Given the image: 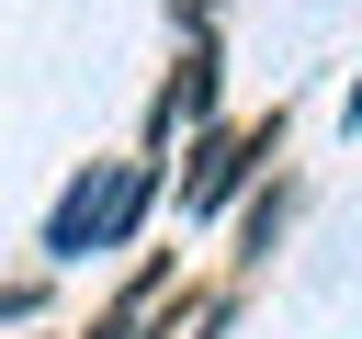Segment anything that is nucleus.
Masks as SVG:
<instances>
[{
	"mask_svg": "<svg viewBox=\"0 0 362 339\" xmlns=\"http://www.w3.org/2000/svg\"><path fill=\"white\" fill-rule=\"evenodd\" d=\"M170 23H192V34H204V23H215V0H170Z\"/></svg>",
	"mask_w": 362,
	"mask_h": 339,
	"instance_id": "423d86ee",
	"label": "nucleus"
},
{
	"mask_svg": "<svg viewBox=\"0 0 362 339\" xmlns=\"http://www.w3.org/2000/svg\"><path fill=\"white\" fill-rule=\"evenodd\" d=\"M283 215H294V192H283V181H272V192H249V215H238V237H249V249H238V260H272Z\"/></svg>",
	"mask_w": 362,
	"mask_h": 339,
	"instance_id": "20e7f679",
	"label": "nucleus"
},
{
	"mask_svg": "<svg viewBox=\"0 0 362 339\" xmlns=\"http://www.w3.org/2000/svg\"><path fill=\"white\" fill-rule=\"evenodd\" d=\"M90 339H136V316H102V328H90Z\"/></svg>",
	"mask_w": 362,
	"mask_h": 339,
	"instance_id": "0eeeda50",
	"label": "nucleus"
},
{
	"mask_svg": "<svg viewBox=\"0 0 362 339\" xmlns=\"http://www.w3.org/2000/svg\"><path fill=\"white\" fill-rule=\"evenodd\" d=\"M272 147H283V102H272V113H260L249 136L204 124V136H192V181H181V215H226V203H238V181H249V170H260Z\"/></svg>",
	"mask_w": 362,
	"mask_h": 339,
	"instance_id": "f257e3e1",
	"label": "nucleus"
},
{
	"mask_svg": "<svg viewBox=\"0 0 362 339\" xmlns=\"http://www.w3.org/2000/svg\"><path fill=\"white\" fill-rule=\"evenodd\" d=\"M215 79H226V56H215V34H192V45H181V68L158 79V102H147V147H170L181 124L204 136V124H215Z\"/></svg>",
	"mask_w": 362,
	"mask_h": 339,
	"instance_id": "7ed1b4c3",
	"label": "nucleus"
},
{
	"mask_svg": "<svg viewBox=\"0 0 362 339\" xmlns=\"http://www.w3.org/2000/svg\"><path fill=\"white\" fill-rule=\"evenodd\" d=\"M113 181H124V158H79V170H68V192H57V215H45V260H57V271L102 249V226H113Z\"/></svg>",
	"mask_w": 362,
	"mask_h": 339,
	"instance_id": "f03ea898",
	"label": "nucleus"
},
{
	"mask_svg": "<svg viewBox=\"0 0 362 339\" xmlns=\"http://www.w3.org/2000/svg\"><path fill=\"white\" fill-rule=\"evenodd\" d=\"M11 316H34V282H0V328H11Z\"/></svg>",
	"mask_w": 362,
	"mask_h": 339,
	"instance_id": "39448f33",
	"label": "nucleus"
}]
</instances>
